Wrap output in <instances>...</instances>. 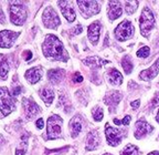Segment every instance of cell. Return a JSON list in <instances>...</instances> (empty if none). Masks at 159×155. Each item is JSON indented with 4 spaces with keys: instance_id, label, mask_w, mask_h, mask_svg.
I'll return each mask as SVG.
<instances>
[{
    "instance_id": "3957f363",
    "label": "cell",
    "mask_w": 159,
    "mask_h": 155,
    "mask_svg": "<svg viewBox=\"0 0 159 155\" xmlns=\"http://www.w3.org/2000/svg\"><path fill=\"white\" fill-rule=\"evenodd\" d=\"M139 25H140V32L144 37L148 38L149 32L155 26V18L154 13L149 8H144V10L142 11L140 15V19H139Z\"/></svg>"
},
{
    "instance_id": "7bdbcfd3",
    "label": "cell",
    "mask_w": 159,
    "mask_h": 155,
    "mask_svg": "<svg viewBox=\"0 0 159 155\" xmlns=\"http://www.w3.org/2000/svg\"><path fill=\"white\" fill-rule=\"evenodd\" d=\"M103 155H112V154H109V153H106V154H103Z\"/></svg>"
},
{
    "instance_id": "52a82bcc",
    "label": "cell",
    "mask_w": 159,
    "mask_h": 155,
    "mask_svg": "<svg viewBox=\"0 0 159 155\" xmlns=\"http://www.w3.org/2000/svg\"><path fill=\"white\" fill-rule=\"evenodd\" d=\"M43 23L47 28L49 29H55L57 26H60L61 20H60L57 13L54 11L52 7H47L43 11Z\"/></svg>"
},
{
    "instance_id": "5b68a950",
    "label": "cell",
    "mask_w": 159,
    "mask_h": 155,
    "mask_svg": "<svg viewBox=\"0 0 159 155\" xmlns=\"http://www.w3.org/2000/svg\"><path fill=\"white\" fill-rule=\"evenodd\" d=\"M62 123L63 120L59 115L54 114L48 119V139L49 140H54L60 138L61 132H62Z\"/></svg>"
},
{
    "instance_id": "83f0119b",
    "label": "cell",
    "mask_w": 159,
    "mask_h": 155,
    "mask_svg": "<svg viewBox=\"0 0 159 155\" xmlns=\"http://www.w3.org/2000/svg\"><path fill=\"white\" fill-rule=\"evenodd\" d=\"M138 1H126L125 2V10L128 15H132L133 12H135L138 7Z\"/></svg>"
},
{
    "instance_id": "9c48e42d",
    "label": "cell",
    "mask_w": 159,
    "mask_h": 155,
    "mask_svg": "<svg viewBox=\"0 0 159 155\" xmlns=\"http://www.w3.org/2000/svg\"><path fill=\"white\" fill-rule=\"evenodd\" d=\"M105 134H106V140L108 142V144L111 146H116L120 143L123 139V135L124 133L122 131L116 130V129L109 126L108 124H106V128H105Z\"/></svg>"
},
{
    "instance_id": "60d3db41",
    "label": "cell",
    "mask_w": 159,
    "mask_h": 155,
    "mask_svg": "<svg viewBox=\"0 0 159 155\" xmlns=\"http://www.w3.org/2000/svg\"><path fill=\"white\" fill-rule=\"evenodd\" d=\"M148 155H159V152H156V151H155V152H152V153H149Z\"/></svg>"
},
{
    "instance_id": "e0dca14e",
    "label": "cell",
    "mask_w": 159,
    "mask_h": 155,
    "mask_svg": "<svg viewBox=\"0 0 159 155\" xmlns=\"http://www.w3.org/2000/svg\"><path fill=\"white\" fill-rule=\"evenodd\" d=\"M123 13L122 3L119 1H111L108 3V18L111 20H115Z\"/></svg>"
},
{
    "instance_id": "ffe728a7",
    "label": "cell",
    "mask_w": 159,
    "mask_h": 155,
    "mask_svg": "<svg viewBox=\"0 0 159 155\" xmlns=\"http://www.w3.org/2000/svg\"><path fill=\"white\" fill-rule=\"evenodd\" d=\"M82 116L81 115H75L72 120L70 121V130H71V134L72 138H76L79 133L82 131Z\"/></svg>"
},
{
    "instance_id": "8992f818",
    "label": "cell",
    "mask_w": 159,
    "mask_h": 155,
    "mask_svg": "<svg viewBox=\"0 0 159 155\" xmlns=\"http://www.w3.org/2000/svg\"><path fill=\"white\" fill-rule=\"evenodd\" d=\"M133 33H134V27L128 20L120 22L115 29V37L118 41L128 40L129 38L133 37Z\"/></svg>"
},
{
    "instance_id": "277c9868",
    "label": "cell",
    "mask_w": 159,
    "mask_h": 155,
    "mask_svg": "<svg viewBox=\"0 0 159 155\" xmlns=\"http://www.w3.org/2000/svg\"><path fill=\"white\" fill-rule=\"evenodd\" d=\"M15 110V99L7 88H0V111L3 115H8Z\"/></svg>"
},
{
    "instance_id": "b9f144b4",
    "label": "cell",
    "mask_w": 159,
    "mask_h": 155,
    "mask_svg": "<svg viewBox=\"0 0 159 155\" xmlns=\"http://www.w3.org/2000/svg\"><path fill=\"white\" fill-rule=\"evenodd\" d=\"M156 120H157V122H159V111H158V113H157V118H156Z\"/></svg>"
},
{
    "instance_id": "7c38bea8",
    "label": "cell",
    "mask_w": 159,
    "mask_h": 155,
    "mask_svg": "<svg viewBox=\"0 0 159 155\" xmlns=\"http://www.w3.org/2000/svg\"><path fill=\"white\" fill-rule=\"evenodd\" d=\"M57 6L61 8L62 15L64 16V18L66 19L69 22H73L75 20V11L72 7V3L70 1H59Z\"/></svg>"
},
{
    "instance_id": "ac0fdd59",
    "label": "cell",
    "mask_w": 159,
    "mask_h": 155,
    "mask_svg": "<svg viewBox=\"0 0 159 155\" xmlns=\"http://www.w3.org/2000/svg\"><path fill=\"white\" fill-rule=\"evenodd\" d=\"M101 142V139H99L98 132L96 131H92L89 132L86 136V150L87 151H93L97 148Z\"/></svg>"
},
{
    "instance_id": "d590c367",
    "label": "cell",
    "mask_w": 159,
    "mask_h": 155,
    "mask_svg": "<svg viewBox=\"0 0 159 155\" xmlns=\"http://www.w3.org/2000/svg\"><path fill=\"white\" fill-rule=\"evenodd\" d=\"M82 26L81 25H77L76 27H75V29H74V31H72V33L73 35H79V33H81L82 32Z\"/></svg>"
},
{
    "instance_id": "7a4b0ae2",
    "label": "cell",
    "mask_w": 159,
    "mask_h": 155,
    "mask_svg": "<svg viewBox=\"0 0 159 155\" xmlns=\"http://www.w3.org/2000/svg\"><path fill=\"white\" fill-rule=\"evenodd\" d=\"M10 19L12 23L17 26H22L27 19V9L20 2H10Z\"/></svg>"
},
{
    "instance_id": "6da1fadb",
    "label": "cell",
    "mask_w": 159,
    "mask_h": 155,
    "mask_svg": "<svg viewBox=\"0 0 159 155\" xmlns=\"http://www.w3.org/2000/svg\"><path fill=\"white\" fill-rule=\"evenodd\" d=\"M43 53L47 58L53 60L67 61L69 54L63 47V43L60 41L57 35H48L43 42Z\"/></svg>"
},
{
    "instance_id": "d6a6232c",
    "label": "cell",
    "mask_w": 159,
    "mask_h": 155,
    "mask_svg": "<svg viewBox=\"0 0 159 155\" xmlns=\"http://www.w3.org/2000/svg\"><path fill=\"white\" fill-rule=\"evenodd\" d=\"M20 93H21V87H19V88L16 87V88H13L12 90H11V95H12L13 98L17 96V95H19Z\"/></svg>"
},
{
    "instance_id": "d6986e66",
    "label": "cell",
    "mask_w": 159,
    "mask_h": 155,
    "mask_svg": "<svg viewBox=\"0 0 159 155\" xmlns=\"http://www.w3.org/2000/svg\"><path fill=\"white\" fill-rule=\"evenodd\" d=\"M25 77L31 84H34V83L39 82L41 77H42V70H41L40 67L31 68V69H29V70L25 72Z\"/></svg>"
},
{
    "instance_id": "484cf974",
    "label": "cell",
    "mask_w": 159,
    "mask_h": 155,
    "mask_svg": "<svg viewBox=\"0 0 159 155\" xmlns=\"http://www.w3.org/2000/svg\"><path fill=\"white\" fill-rule=\"evenodd\" d=\"M122 67H123V69H124V71L127 73V74H129V73L132 72L133 62H132V60H130V57H129V55H125V57L123 58Z\"/></svg>"
},
{
    "instance_id": "44dd1931",
    "label": "cell",
    "mask_w": 159,
    "mask_h": 155,
    "mask_svg": "<svg viewBox=\"0 0 159 155\" xmlns=\"http://www.w3.org/2000/svg\"><path fill=\"white\" fill-rule=\"evenodd\" d=\"M83 63H84L85 65H89V67L92 68V69H98V68H101L102 65H105V64H107V63H109V61L102 60L101 58L94 55V57H89V58L84 59Z\"/></svg>"
},
{
    "instance_id": "f546056e",
    "label": "cell",
    "mask_w": 159,
    "mask_h": 155,
    "mask_svg": "<svg viewBox=\"0 0 159 155\" xmlns=\"http://www.w3.org/2000/svg\"><path fill=\"white\" fill-rule=\"evenodd\" d=\"M150 53V48L145 45V47L140 48L138 51H137V57L139 58H147Z\"/></svg>"
},
{
    "instance_id": "4dcf8cb0",
    "label": "cell",
    "mask_w": 159,
    "mask_h": 155,
    "mask_svg": "<svg viewBox=\"0 0 159 155\" xmlns=\"http://www.w3.org/2000/svg\"><path fill=\"white\" fill-rule=\"evenodd\" d=\"M129 122H130V115H126L125 119L123 120H118V119H114V123L116 125H119V124H124V125H128Z\"/></svg>"
},
{
    "instance_id": "e575fe53",
    "label": "cell",
    "mask_w": 159,
    "mask_h": 155,
    "mask_svg": "<svg viewBox=\"0 0 159 155\" xmlns=\"http://www.w3.org/2000/svg\"><path fill=\"white\" fill-rule=\"evenodd\" d=\"M157 105H159V92L156 93V95L152 99V106H157Z\"/></svg>"
},
{
    "instance_id": "8d00e7d4",
    "label": "cell",
    "mask_w": 159,
    "mask_h": 155,
    "mask_svg": "<svg viewBox=\"0 0 159 155\" xmlns=\"http://www.w3.org/2000/svg\"><path fill=\"white\" fill-rule=\"evenodd\" d=\"M35 125H37L38 129H43V119H39V120L37 121V123H35Z\"/></svg>"
},
{
    "instance_id": "f35d334b",
    "label": "cell",
    "mask_w": 159,
    "mask_h": 155,
    "mask_svg": "<svg viewBox=\"0 0 159 155\" xmlns=\"http://www.w3.org/2000/svg\"><path fill=\"white\" fill-rule=\"evenodd\" d=\"M25 148H17V151H16V155H25Z\"/></svg>"
},
{
    "instance_id": "f1b7e54d",
    "label": "cell",
    "mask_w": 159,
    "mask_h": 155,
    "mask_svg": "<svg viewBox=\"0 0 159 155\" xmlns=\"http://www.w3.org/2000/svg\"><path fill=\"white\" fill-rule=\"evenodd\" d=\"M92 115H93V118H94V120L97 121V122L102 121L103 120V116H104L103 109L99 108V106H95V108L92 110Z\"/></svg>"
},
{
    "instance_id": "4fadbf2b",
    "label": "cell",
    "mask_w": 159,
    "mask_h": 155,
    "mask_svg": "<svg viewBox=\"0 0 159 155\" xmlns=\"http://www.w3.org/2000/svg\"><path fill=\"white\" fill-rule=\"evenodd\" d=\"M154 130L152 125L147 123L145 120H139L136 123V129H135V138L136 139H142L146 134L150 133Z\"/></svg>"
},
{
    "instance_id": "ba28073f",
    "label": "cell",
    "mask_w": 159,
    "mask_h": 155,
    "mask_svg": "<svg viewBox=\"0 0 159 155\" xmlns=\"http://www.w3.org/2000/svg\"><path fill=\"white\" fill-rule=\"evenodd\" d=\"M80 10L85 18H89L93 15H96L99 11V5L96 1H86V0H79L77 1Z\"/></svg>"
},
{
    "instance_id": "9a60e30c",
    "label": "cell",
    "mask_w": 159,
    "mask_h": 155,
    "mask_svg": "<svg viewBox=\"0 0 159 155\" xmlns=\"http://www.w3.org/2000/svg\"><path fill=\"white\" fill-rule=\"evenodd\" d=\"M101 29L102 26L99 21H94L92 25L89 26V30H87V35H89V39L93 45H96L97 41L99 39V33H101Z\"/></svg>"
},
{
    "instance_id": "74e56055",
    "label": "cell",
    "mask_w": 159,
    "mask_h": 155,
    "mask_svg": "<svg viewBox=\"0 0 159 155\" xmlns=\"http://www.w3.org/2000/svg\"><path fill=\"white\" fill-rule=\"evenodd\" d=\"M139 103H140V101H139V100H136V101H134V102L130 103V105H132V106H133L134 109H138V108H139Z\"/></svg>"
},
{
    "instance_id": "cb8c5ba5",
    "label": "cell",
    "mask_w": 159,
    "mask_h": 155,
    "mask_svg": "<svg viewBox=\"0 0 159 155\" xmlns=\"http://www.w3.org/2000/svg\"><path fill=\"white\" fill-rule=\"evenodd\" d=\"M40 95H41V99H42L47 104H51L53 99H54V92H53V90H51V89H49V88L42 89V90L40 91Z\"/></svg>"
},
{
    "instance_id": "603a6c76",
    "label": "cell",
    "mask_w": 159,
    "mask_h": 155,
    "mask_svg": "<svg viewBox=\"0 0 159 155\" xmlns=\"http://www.w3.org/2000/svg\"><path fill=\"white\" fill-rule=\"evenodd\" d=\"M64 77V71L61 70V69H53V70H50L48 72V78L49 80L52 83L57 84L60 81L62 80V78Z\"/></svg>"
},
{
    "instance_id": "7402d4cb",
    "label": "cell",
    "mask_w": 159,
    "mask_h": 155,
    "mask_svg": "<svg viewBox=\"0 0 159 155\" xmlns=\"http://www.w3.org/2000/svg\"><path fill=\"white\" fill-rule=\"evenodd\" d=\"M107 80L114 85H119L123 82V75L120 72L116 70V69H111L106 74Z\"/></svg>"
},
{
    "instance_id": "ab89813d",
    "label": "cell",
    "mask_w": 159,
    "mask_h": 155,
    "mask_svg": "<svg viewBox=\"0 0 159 155\" xmlns=\"http://www.w3.org/2000/svg\"><path fill=\"white\" fill-rule=\"evenodd\" d=\"M6 20H5V16H3V11L0 10V23H5Z\"/></svg>"
},
{
    "instance_id": "8fae6325",
    "label": "cell",
    "mask_w": 159,
    "mask_h": 155,
    "mask_svg": "<svg viewBox=\"0 0 159 155\" xmlns=\"http://www.w3.org/2000/svg\"><path fill=\"white\" fill-rule=\"evenodd\" d=\"M22 103H23V110H25V116L29 119V120H31L33 116H35V115L40 113L39 105H38L34 101L31 100V99H27V98L23 99Z\"/></svg>"
},
{
    "instance_id": "836d02e7",
    "label": "cell",
    "mask_w": 159,
    "mask_h": 155,
    "mask_svg": "<svg viewBox=\"0 0 159 155\" xmlns=\"http://www.w3.org/2000/svg\"><path fill=\"white\" fill-rule=\"evenodd\" d=\"M73 81H74L75 83H79V82H82L83 81V77L81 74H80L79 72H76L74 74V79H73Z\"/></svg>"
},
{
    "instance_id": "d4e9b609",
    "label": "cell",
    "mask_w": 159,
    "mask_h": 155,
    "mask_svg": "<svg viewBox=\"0 0 159 155\" xmlns=\"http://www.w3.org/2000/svg\"><path fill=\"white\" fill-rule=\"evenodd\" d=\"M8 72H9V64H8L7 60L3 58L2 60H1V62H0V78L2 80H6Z\"/></svg>"
},
{
    "instance_id": "2e32d148",
    "label": "cell",
    "mask_w": 159,
    "mask_h": 155,
    "mask_svg": "<svg viewBox=\"0 0 159 155\" xmlns=\"http://www.w3.org/2000/svg\"><path fill=\"white\" fill-rule=\"evenodd\" d=\"M158 72H159V58L156 60V62L149 68V69L142 71L140 74H139V78H140L142 80H145V81L152 80L154 78L157 77Z\"/></svg>"
},
{
    "instance_id": "4316f807",
    "label": "cell",
    "mask_w": 159,
    "mask_h": 155,
    "mask_svg": "<svg viewBox=\"0 0 159 155\" xmlns=\"http://www.w3.org/2000/svg\"><path fill=\"white\" fill-rule=\"evenodd\" d=\"M120 155H140V153H139L138 148H137L135 145L129 144L125 148V150H123Z\"/></svg>"
},
{
    "instance_id": "1f68e13d",
    "label": "cell",
    "mask_w": 159,
    "mask_h": 155,
    "mask_svg": "<svg viewBox=\"0 0 159 155\" xmlns=\"http://www.w3.org/2000/svg\"><path fill=\"white\" fill-rule=\"evenodd\" d=\"M22 55H23V59H25V61H29L32 59V52L30 50H25L22 52Z\"/></svg>"
},
{
    "instance_id": "5bb4252c",
    "label": "cell",
    "mask_w": 159,
    "mask_h": 155,
    "mask_svg": "<svg viewBox=\"0 0 159 155\" xmlns=\"http://www.w3.org/2000/svg\"><path fill=\"white\" fill-rule=\"evenodd\" d=\"M120 100H122V93L115 91V92H111L108 94H106V96L104 99V103L106 105H108L109 111L113 112L116 109L117 104H118Z\"/></svg>"
},
{
    "instance_id": "30bf717a",
    "label": "cell",
    "mask_w": 159,
    "mask_h": 155,
    "mask_svg": "<svg viewBox=\"0 0 159 155\" xmlns=\"http://www.w3.org/2000/svg\"><path fill=\"white\" fill-rule=\"evenodd\" d=\"M19 33L10 30L0 31V48H10L12 47L13 42L17 40Z\"/></svg>"
}]
</instances>
